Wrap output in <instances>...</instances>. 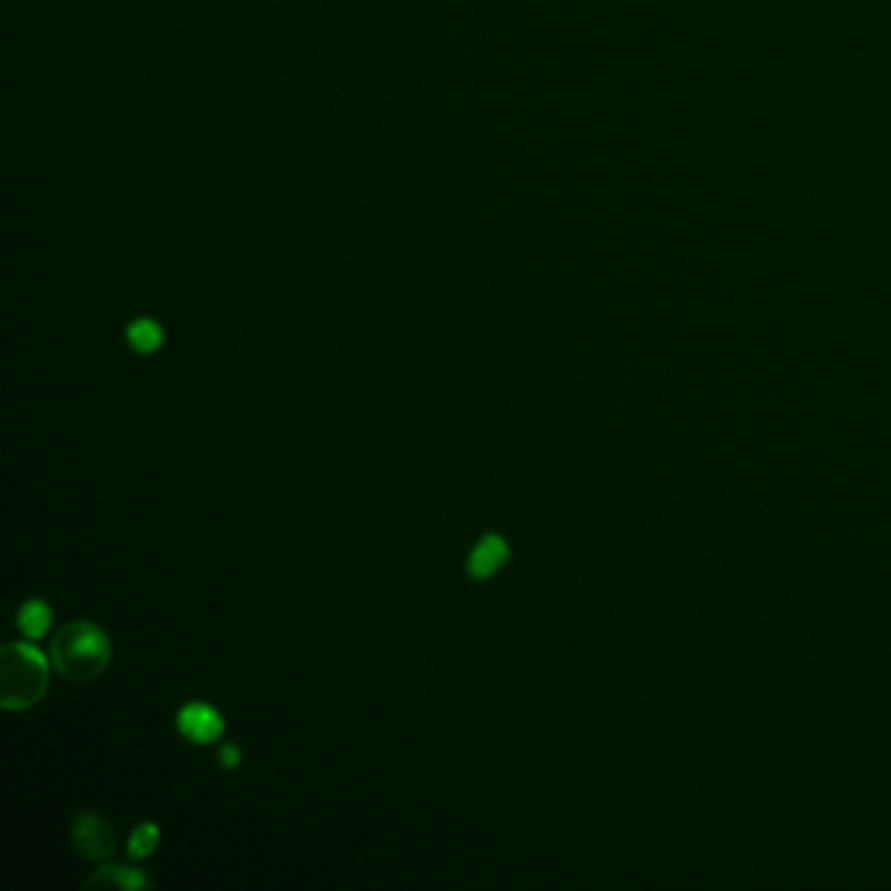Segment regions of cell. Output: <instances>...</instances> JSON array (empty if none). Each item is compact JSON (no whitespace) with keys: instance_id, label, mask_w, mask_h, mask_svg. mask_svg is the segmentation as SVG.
Here are the masks:
<instances>
[{"instance_id":"obj_1","label":"cell","mask_w":891,"mask_h":891,"mask_svg":"<svg viewBox=\"0 0 891 891\" xmlns=\"http://www.w3.org/2000/svg\"><path fill=\"white\" fill-rule=\"evenodd\" d=\"M50 662L71 682H89L102 675L110 664V641L97 625L76 620L55 635Z\"/></svg>"},{"instance_id":"obj_3","label":"cell","mask_w":891,"mask_h":891,"mask_svg":"<svg viewBox=\"0 0 891 891\" xmlns=\"http://www.w3.org/2000/svg\"><path fill=\"white\" fill-rule=\"evenodd\" d=\"M71 837H74L81 858L95 860V863L108 860L118 847L115 829L97 813H79L71 826Z\"/></svg>"},{"instance_id":"obj_4","label":"cell","mask_w":891,"mask_h":891,"mask_svg":"<svg viewBox=\"0 0 891 891\" xmlns=\"http://www.w3.org/2000/svg\"><path fill=\"white\" fill-rule=\"evenodd\" d=\"M178 729L186 740L196 745L212 743L217 737L223 735V716L217 714L212 706L207 703H189L186 709L178 714Z\"/></svg>"},{"instance_id":"obj_9","label":"cell","mask_w":891,"mask_h":891,"mask_svg":"<svg viewBox=\"0 0 891 891\" xmlns=\"http://www.w3.org/2000/svg\"><path fill=\"white\" fill-rule=\"evenodd\" d=\"M157 842H160V829H157L155 824H142L139 829L134 831V834H131L129 855L136 860L147 858V855H152V852H155Z\"/></svg>"},{"instance_id":"obj_10","label":"cell","mask_w":891,"mask_h":891,"mask_svg":"<svg viewBox=\"0 0 891 891\" xmlns=\"http://www.w3.org/2000/svg\"><path fill=\"white\" fill-rule=\"evenodd\" d=\"M220 763H223L225 769H236L238 763H241V750H238V745L233 743L223 745V748H220Z\"/></svg>"},{"instance_id":"obj_6","label":"cell","mask_w":891,"mask_h":891,"mask_svg":"<svg viewBox=\"0 0 891 891\" xmlns=\"http://www.w3.org/2000/svg\"><path fill=\"white\" fill-rule=\"evenodd\" d=\"M95 886H118V889L123 891H136V889H149L152 881H149L142 871H136V868L105 865V868H100V871L87 881V889H95Z\"/></svg>"},{"instance_id":"obj_8","label":"cell","mask_w":891,"mask_h":891,"mask_svg":"<svg viewBox=\"0 0 891 891\" xmlns=\"http://www.w3.org/2000/svg\"><path fill=\"white\" fill-rule=\"evenodd\" d=\"M129 340L139 353H155L162 345V332L152 319H139L131 324Z\"/></svg>"},{"instance_id":"obj_2","label":"cell","mask_w":891,"mask_h":891,"mask_svg":"<svg viewBox=\"0 0 891 891\" xmlns=\"http://www.w3.org/2000/svg\"><path fill=\"white\" fill-rule=\"evenodd\" d=\"M48 659L29 643H6L0 651V703L8 711L32 709L48 693Z\"/></svg>"},{"instance_id":"obj_5","label":"cell","mask_w":891,"mask_h":891,"mask_svg":"<svg viewBox=\"0 0 891 891\" xmlns=\"http://www.w3.org/2000/svg\"><path fill=\"white\" fill-rule=\"evenodd\" d=\"M510 560V547L507 541L497 534H486L484 539L473 547V552L468 554V575L473 581H486L492 578L500 567L507 565Z\"/></svg>"},{"instance_id":"obj_7","label":"cell","mask_w":891,"mask_h":891,"mask_svg":"<svg viewBox=\"0 0 891 891\" xmlns=\"http://www.w3.org/2000/svg\"><path fill=\"white\" fill-rule=\"evenodd\" d=\"M50 622H53V612H50V607L45 601L32 599L19 609V628L24 630L29 638H42V635L48 633Z\"/></svg>"}]
</instances>
